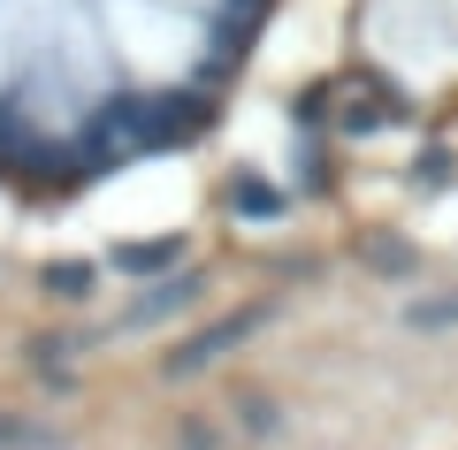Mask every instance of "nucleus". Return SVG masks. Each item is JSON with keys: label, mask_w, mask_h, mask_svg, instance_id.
I'll use <instances>...</instances> for the list:
<instances>
[{"label": "nucleus", "mask_w": 458, "mask_h": 450, "mask_svg": "<svg viewBox=\"0 0 458 450\" xmlns=\"http://www.w3.org/2000/svg\"><path fill=\"white\" fill-rule=\"evenodd\" d=\"M458 321V298H436V306H412V328H451Z\"/></svg>", "instance_id": "obj_7"}, {"label": "nucleus", "mask_w": 458, "mask_h": 450, "mask_svg": "<svg viewBox=\"0 0 458 450\" xmlns=\"http://www.w3.org/2000/svg\"><path fill=\"white\" fill-rule=\"evenodd\" d=\"M0 450H62V435L31 428V420H16V412H0Z\"/></svg>", "instance_id": "obj_6"}, {"label": "nucleus", "mask_w": 458, "mask_h": 450, "mask_svg": "<svg viewBox=\"0 0 458 450\" xmlns=\"http://www.w3.org/2000/svg\"><path fill=\"white\" fill-rule=\"evenodd\" d=\"M229 207L245 214V222H276L283 191H276V183H260V176H237V183H229Z\"/></svg>", "instance_id": "obj_2"}, {"label": "nucleus", "mask_w": 458, "mask_h": 450, "mask_svg": "<svg viewBox=\"0 0 458 450\" xmlns=\"http://www.w3.org/2000/svg\"><path fill=\"white\" fill-rule=\"evenodd\" d=\"M260 321H267L260 306H245V313H229V321H214L207 336H191V344H183L176 359H168V374H199V367H207V359H222L229 344H245V336H252V328H260Z\"/></svg>", "instance_id": "obj_1"}, {"label": "nucleus", "mask_w": 458, "mask_h": 450, "mask_svg": "<svg viewBox=\"0 0 458 450\" xmlns=\"http://www.w3.org/2000/svg\"><path fill=\"white\" fill-rule=\"evenodd\" d=\"M191 290H199V275H168L161 290H153L146 306L131 313V321H161V313H176V306H191Z\"/></svg>", "instance_id": "obj_5"}, {"label": "nucleus", "mask_w": 458, "mask_h": 450, "mask_svg": "<svg viewBox=\"0 0 458 450\" xmlns=\"http://www.w3.org/2000/svg\"><path fill=\"white\" fill-rule=\"evenodd\" d=\"M176 259H183L176 237H161V244H114V267H123V275H161V267H176Z\"/></svg>", "instance_id": "obj_3"}, {"label": "nucleus", "mask_w": 458, "mask_h": 450, "mask_svg": "<svg viewBox=\"0 0 458 450\" xmlns=\"http://www.w3.org/2000/svg\"><path fill=\"white\" fill-rule=\"evenodd\" d=\"M92 283H99L92 259H54V267H47V290H54V298H92Z\"/></svg>", "instance_id": "obj_4"}]
</instances>
